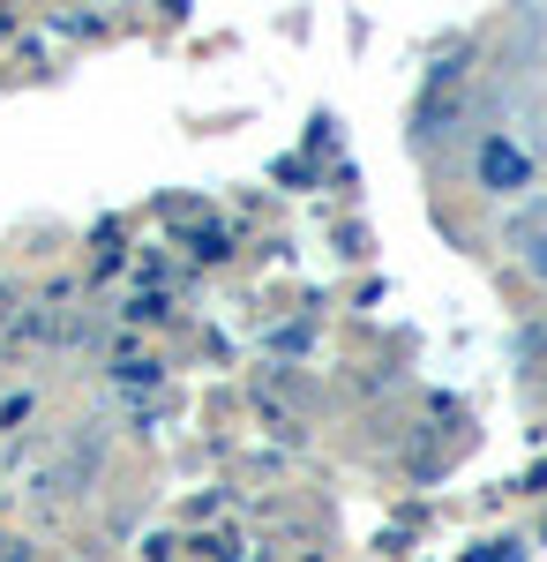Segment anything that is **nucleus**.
Listing matches in <instances>:
<instances>
[{
	"label": "nucleus",
	"mask_w": 547,
	"mask_h": 562,
	"mask_svg": "<svg viewBox=\"0 0 547 562\" xmlns=\"http://www.w3.org/2000/svg\"><path fill=\"white\" fill-rule=\"evenodd\" d=\"M480 173H488V188H525L533 166H525V150H510L503 135H495V143H480Z\"/></svg>",
	"instance_id": "obj_1"
}]
</instances>
